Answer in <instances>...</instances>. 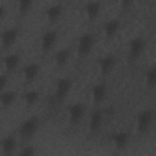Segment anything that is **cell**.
Here are the masks:
<instances>
[{
	"label": "cell",
	"instance_id": "6da1fadb",
	"mask_svg": "<svg viewBox=\"0 0 156 156\" xmlns=\"http://www.w3.org/2000/svg\"><path fill=\"white\" fill-rule=\"evenodd\" d=\"M40 126V120L36 116H31L25 119L19 126L18 136L23 141L31 140L37 133Z\"/></svg>",
	"mask_w": 156,
	"mask_h": 156
},
{
	"label": "cell",
	"instance_id": "7a4b0ae2",
	"mask_svg": "<svg viewBox=\"0 0 156 156\" xmlns=\"http://www.w3.org/2000/svg\"><path fill=\"white\" fill-rule=\"evenodd\" d=\"M154 117L155 112L152 108H147L139 112L136 120L138 132L141 134L148 132L154 122Z\"/></svg>",
	"mask_w": 156,
	"mask_h": 156
},
{
	"label": "cell",
	"instance_id": "3957f363",
	"mask_svg": "<svg viewBox=\"0 0 156 156\" xmlns=\"http://www.w3.org/2000/svg\"><path fill=\"white\" fill-rule=\"evenodd\" d=\"M146 46V40L141 36L132 38L128 43V59L134 62L140 58Z\"/></svg>",
	"mask_w": 156,
	"mask_h": 156
},
{
	"label": "cell",
	"instance_id": "277c9868",
	"mask_svg": "<svg viewBox=\"0 0 156 156\" xmlns=\"http://www.w3.org/2000/svg\"><path fill=\"white\" fill-rule=\"evenodd\" d=\"M95 44V36L90 32L82 34L78 40L77 53L79 57L84 58L92 51Z\"/></svg>",
	"mask_w": 156,
	"mask_h": 156
},
{
	"label": "cell",
	"instance_id": "5b68a950",
	"mask_svg": "<svg viewBox=\"0 0 156 156\" xmlns=\"http://www.w3.org/2000/svg\"><path fill=\"white\" fill-rule=\"evenodd\" d=\"M67 112L69 124L74 126L83 119L86 112V106L80 102H74L67 107Z\"/></svg>",
	"mask_w": 156,
	"mask_h": 156
},
{
	"label": "cell",
	"instance_id": "8992f818",
	"mask_svg": "<svg viewBox=\"0 0 156 156\" xmlns=\"http://www.w3.org/2000/svg\"><path fill=\"white\" fill-rule=\"evenodd\" d=\"M73 86V82L70 78L63 77L58 79L55 85L54 98L57 102L63 101L69 93Z\"/></svg>",
	"mask_w": 156,
	"mask_h": 156
},
{
	"label": "cell",
	"instance_id": "52a82bcc",
	"mask_svg": "<svg viewBox=\"0 0 156 156\" xmlns=\"http://www.w3.org/2000/svg\"><path fill=\"white\" fill-rule=\"evenodd\" d=\"M98 65L101 74L103 76H107L116 67V57L113 54L104 55L98 58Z\"/></svg>",
	"mask_w": 156,
	"mask_h": 156
},
{
	"label": "cell",
	"instance_id": "ba28073f",
	"mask_svg": "<svg viewBox=\"0 0 156 156\" xmlns=\"http://www.w3.org/2000/svg\"><path fill=\"white\" fill-rule=\"evenodd\" d=\"M57 38L58 33L55 30L51 29L43 33L41 40V48L43 53H47L52 49Z\"/></svg>",
	"mask_w": 156,
	"mask_h": 156
},
{
	"label": "cell",
	"instance_id": "9c48e42d",
	"mask_svg": "<svg viewBox=\"0 0 156 156\" xmlns=\"http://www.w3.org/2000/svg\"><path fill=\"white\" fill-rule=\"evenodd\" d=\"M111 140L115 149L118 151L124 150L130 140V134L127 131H118L111 135Z\"/></svg>",
	"mask_w": 156,
	"mask_h": 156
},
{
	"label": "cell",
	"instance_id": "30bf717a",
	"mask_svg": "<svg viewBox=\"0 0 156 156\" xmlns=\"http://www.w3.org/2000/svg\"><path fill=\"white\" fill-rule=\"evenodd\" d=\"M19 35V30L16 27H9L4 30L1 34V43L4 48L11 47L16 41Z\"/></svg>",
	"mask_w": 156,
	"mask_h": 156
},
{
	"label": "cell",
	"instance_id": "8fae6325",
	"mask_svg": "<svg viewBox=\"0 0 156 156\" xmlns=\"http://www.w3.org/2000/svg\"><path fill=\"white\" fill-rule=\"evenodd\" d=\"M1 146L4 156L12 155L17 146L16 137L13 134L6 135L1 140Z\"/></svg>",
	"mask_w": 156,
	"mask_h": 156
},
{
	"label": "cell",
	"instance_id": "7c38bea8",
	"mask_svg": "<svg viewBox=\"0 0 156 156\" xmlns=\"http://www.w3.org/2000/svg\"><path fill=\"white\" fill-rule=\"evenodd\" d=\"M104 120V113L102 110L96 108L93 110L90 116L88 129L91 133H95L101 129Z\"/></svg>",
	"mask_w": 156,
	"mask_h": 156
},
{
	"label": "cell",
	"instance_id": "4fadbf2b",
	"mask_svg": "<svg viewBox=\"0 0 156 156\" xmlns=\"http://www.w3.org/2000/svg\"><path fill=\"white\" fill-rule=\"evenodd\" d=\"M39 69V65L35 62L29 63L24 65L22 73L25 82L27 84L33 82L38 74Z\"/></svg>",
	"mask_w": 156,
	"mask_h": 156
},
{
	"label": "cell",
	"instance_id": "5bb4252c",
	"mask_svg": "<svg viewBox=\"0 0 156 156\" xmlns=\"http://www.w3.org/2000/svg\"><path fill=\"white\" fill-rule=\"evenodd\" d=\"M91 98L93 102L96 104L102 102L106 98L107 88L104 83H98L94 85L91 90Z\"/></svg>",
	"mask_w": 156,
	"mask_h": 156
},
{
	"label": "cell",
	"instance_id": "9a60e30c",
	"mask_svg": "<svg viewBox=\"0 0 156 156\" xmlns=\"http://www.w3.org/2000/svg\"><path fill=\"white\" fill-rule=\"evenodd\" d=\"M63 10V5L58 3L51 4L46 9L45 14L49 23H55L61 16Z\"/></svg>",
	"mask_w": 156,
	"mask_h": 156
},
{
	"label": "cell",
	"instance_id": "2e32d148",
	"mask_svg": "<svg viewBox=\"0 0 156 156\" xmlns=\"http://www.w3.org/2000/svg\"><path fill=\"white\" fill-rule=\"evenodd\" d=\"M101 9V4L99 1H90L85 4V10L87 18L92 21L98 17Z\"/></svg>",
	"mask_w": 156,
	"mask_h": 156
},
{
	"label": "cell",
	"instance_id": "e0dca14e",
	"mask_svg": "<svg viewBox=\"0 0 156 156\" xmlns=\"http://www.w3.org/2000/svg\"><path fill=\"white\" fill-rule=\"evenodd\" d=\"M5 68L9 72L14 71L20 65L21 57L16 53H11L5 55L2 58Z\"/></svg>",
	"mask_w": 156,
	"mask_h": 156
},
{
	"label": "cell",
	"instance_id": "ac0fdd59",
	"mask_svg": "<svg viewBox=\"0 0 156 156\" xmlns=\"http://www.w3.org/2000/svg\"><path fill=\"white\" fill-rule=\"evenodd\" d=\"M121 23L116 18H112L106 21L103 24V30L105 35L108 38L113 37L118 32Z\"/></svg>",
	"mask_w": 156,
	"mask_h": 156
},
{
	"label": "cell",
	"instance_id": "d6986e66",
	"mask_svg": "<svg viewBox=\"0 0 156 156\" xmlns=\"http://www.w3.org/2000/svg\"><path fill=\"white\" fill-rule=\"evenodd\" d=\"M71 54V49L68 48H64L58 50L54 56V62L57 66L58 68L65 66L69 61Z\"/></svg>",
	"mask_w": 156,
	"mask_h": 156
},
{
	"label": "cell",
	"instance_id": "ffe728a7",
	"mask_svg": "<svg viewBox=\"0 0 156 156\" xmlns=\"http://www.w3.org/2000/svg\"><path fill=\"white\" fill-rule=\"evenodd\" d=\"M17 98V93L13 90L2 91L0 96L1 105L5 108L11 107Z\"/></svg>",
	"mask_w": 156,
	"mask_h": 156
},
{
	"label": "cell",
	"instance_id": "44dd1931",
	"mask_svg": "<svg viewBox=\"0 0 156 156\" xmlns=\"http://www.w3.org/2000/svg\"><path fill=\"white\" fill-rule=\"evenodd\" d=\"M24 101L27 107L34 106L39 99V93L35 90H30L24 93L23 95Z\"/></svg>",
	"mask_w": 156,
	"mask_h": 156
},
{
	"label": "cell",
	"instance_id": "7402d4cb",
	"mask_svg": "<svg viewBox=\"0 0 156 156\" xmlns=\"http://www.w3.org/2000/svg\"><path fill=\"white\" fill-rule=\"evenodd\" d=\"M145 80L147 85L151 88H154L156 83V66L155 65L151 66L145 74Z\"/></svg>",
	"mask_w": 156,
	"mask_h": 156
},
{
	"label": "cell",
	"instance_id": "603a6c76",
	"mask_svg": "<svg viewBox=\"0 0 156 156\" xmlns=\"http://www.w3.org/2000/svg\"><path fill=\"white\" fill-rule=\"evenodd\" d=\"M33 4L32 0H19L18 2V9L21 16L26 15L30 10Z\"/></svg>",
	"mask_w": 156,
	"mask_h": 156
},
{
	"label": "cell",
	"instance_id": "cb8c5ba5",
	"mask_svg": "<svg viewBox=\"0 0 156 156\" xmlns=\"http://www.w3.org/2000/svg\"><path fill=\"white\" fill-rule=\"evenodd\" d=\"M36 150L34 146L27 144L24 146L19 151L18 155L20 156H32L35 155Z\"/></svg>",
	"mask_w": 156,
	"mask_h": 156
},
{
	"label": "cell",
	"instance_id": "d4e9b609",
	"mask_svg": "<svg viewBox=\"0 0 156 156\" xmlns=\"http://www.w3.org/2000/svg\"><path fill=\"white\" fill-rule=\"evenodd\" d=\"M0 83H1V91H3V90L6 87L8 83V77L5 74H1Z\"/></svg>",
	"mask_w": 156,
	"mask_h": 156
},
{
	"label": "cell",
	"instance_id": "484cf974",
	"mask_svg": "<svg viewBox=\"0 0 156 156\" xmlns=\"http://www.w3.org/2000/svg\"><path fill=\"white\" fill-rule=\"evenodd\" d=\"M133 4V1L132 0H123L121 2V5L124 9H128L130 8Z\"/></svg>",
	"mask_w": 156,
	"mask_h": 156
},
{
	"label": "cell",
	"instance_id": "4316f807",
	"mask_svg": "<svg viewBox=\"0 0 156 156\" xmlns=\"http://www.w3.org/2000/svg\"><path fill=\"white\" fill-rule=\"evenodd\" d=\"M5 7L2 4H1L0 5V16L1 18H2L3 16H5Z\"/></svg>",
	"mask_w": 156,
	"mask_h": 156
}]
</instances>
